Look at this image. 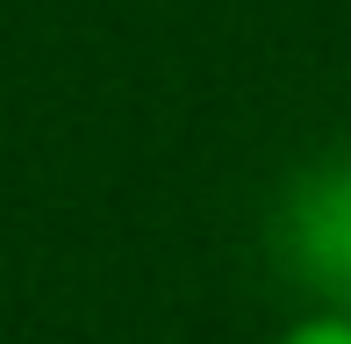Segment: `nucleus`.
<instances>
[{
    "instance_id": "f257e3e1",
    "label": "nucleus",
    "mask_w": 351,
    "mask_h": 344,
    "mask_svg": "<svg viewBox=\"0 0 351 344\" xmlns=\"http://www.w3.org/2000/svg\"><path fill=\"white\" fill-rule=\"evenodd\" d=\"M273 244H280L287 273L301 287H315V302L351 316V151L308 165L287 186Z\"/></svg>"
},
{
    "instance_id": "f03ea898",
    "label": "nucleus",
    "mask_w": 351,
    "mask_h": 344,
    "mask_svg": "<svg viewBox=\"0 0 351 344\" xmlns=\"http://www.w3.org/2000/svg\"><path fill=\"white\" fill-rule=\"evenodd\" d=\"M273 344H351V316L344 308H315V316H301L294 330H280Z\"/></svg>"
}]
</instances>
